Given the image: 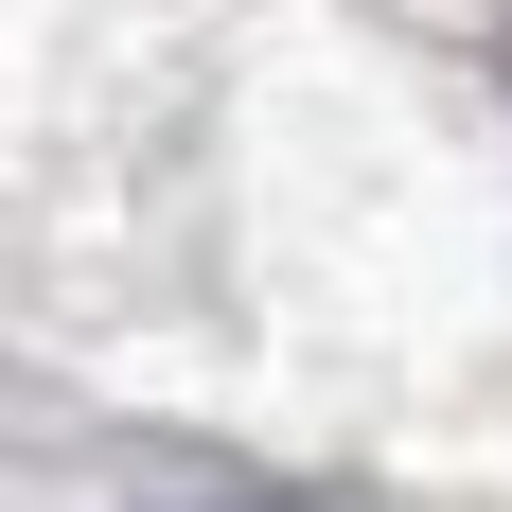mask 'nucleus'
Listing matches in <instances>:
<instances>
[]
</instances>
